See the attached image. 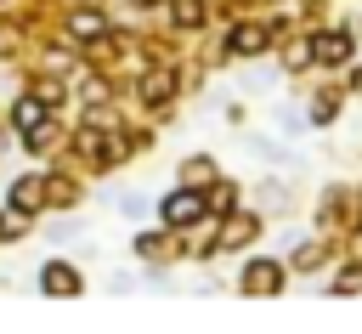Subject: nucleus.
<instances>
[{
  "label": "nucleus",
  "mask_w": 362,
  "mask_h": 334,
  "mask_svg": "<svg viewBox=\"0 0 362 334\" xmlns=\"http://www.w3.org/2000/svg\"><path fill=\"white\" fill-rule=\"evenodd\" d=\"M198 215H204V198H198L192 187L164 198V221H170V226H187V221H198Z\"/></svg>",
  "instance_id": "nucleus-1"
},
{
  "label": "nucleus",
  "mask_w": 362,
  "mask_h": 334,
  "mask_svg": "<svg viewBox=\"0 0 362 334\" xmlns=\"http://www.w3.org/2000/svg\"><path fill=\"white\" fill-rule=\"evenodd\" d=\"M277 283H283V272H277L272 260H255V266L243 272V289H249V294H277Z\"/></svg>",
  "instance_id": "nucleus-2"
},
{
  "label": "nucleus",
  "mask_w": 362,
  "mask_h": 334,
  "mask_svg": "<svg viewBox=\"0 0 362 334\" xmlns=\"http://www.w3.org/2000/svg\"><path fill=\"white\" fill-rule=\"evenodd\" d=\"M74 289H79V272L62 266V260H51L45 266V294H74Z\"/></svg>",
  "instance_id": "nucleus-3"
},
{
  "label": "nucleus",
  "mask_w": 362,
  "mask_h": 334,
  "mask_svg": "<svg viewBox=\"0 0 362 334\" xmlns=\"http://www.w3.org/2000/svg\"><path fill=\"white\" fill-rule=\"evenodd\" d=\"M305 51H317L322 62H345V57H351V40H345V34H322V40H311Z\"/></svg>",
  "instance_id": "nucleus-4"
},
{
  "label": "nucleus",
  "mask_w": 362,
  "mask_h": 334,
  "mask_svg": "<svg viewBox=\"0 0 362 334\" xmlns=\"http://www.w3.org/2000/svg\"><path fill=\"white\" fill-rule=\"evenodd\" d=\"M11 119H17V130H40V125H45V102H40V96H23V102L11 108Z\"/></svg>",
  "instance_id": "nucleus-5"
},
{
  "label": "nucleus",
  "mask_w": 362,
  "mask_h": 334,
  "mask_svg": "<svg viewBox=\"0 0 362 334\" xmlns=\"http://www.w3.org/2000/svg\"><path fill=\"white\" fill-rule=\"evenodd\" d=\"M40 187H45V181H34V175H28V181H17V187H11V209H23V215H34V209H40V198H45Z\"/></svg>",
  "instance_id": "nucleus-6"
},
{
  "label": "nucleus",
  "mask_w": 362,
  "mask_h": 334,
  "mask_svg": "<svg viewBox=\"0 0 362 334\" xmlns=\"http://www.w3.org/2000/svg\"><path fill=\"white\" fill-rule=\"evenodd\" d=\"M266 45V28H255V23H243V28H232V51L238 57H255Z\"/></svg>",
  "instance_id": "nucleus-7"
},
{
  "label": "nucleus",
  "mask_w": 362,
  "mask_h": 334,
  "mask_svg": "<svg viewBox=\"0 0 362 334\" xmlns=\"http://www.w3.org/2000/svg\"><path fill=\"white\" fill-rule=\"evenodd\" d=\"M74 34H79V40L102 34V17H96V11H79V17H74Z\"/></svg>",
  "instance_id": "nucleus-8"
},
{
  "label": "nucleus",
  "mask_w": 362,
  "mask_h": 334,
  "mask_svg": "<svg viewBox=\"0 0 362 334\" xmlns=\"http://www.w3.org/2000/svg\"><path fill=\"white\" fill-rule=\"evenodd\" d=\"M141 91H147V102H164V96H170V74H147Z\"/></svg>",
  "instance_id": "nucleus-9"
},
{
  "label": "nucleus",
  "mask_w": 362,
  "mask_h": 334,
  "mask_svg": "<svg viewBox=\"0 0 362 334\" xmlns=\"http://www.w3.org/2000/svg\"><path fill=\"white\" fill-rule=\"evenodd\" d=\"M198 17H204V11H198V0H181V6H175V23H181V28H192Z\"/></svg>",
  "instance_id": "nucleus-10"
},
{
  "label": "nucleus",
  "mask_w": 362,
  "mask_h": 334,
  "mask_svg": "<svg viewBox=\"0 0 362 334\" xmlns=\"http://www.w3.org/2000/svg\"><path fill=\"white\" fill-rule=\"evenodd\" d=\"M311 119H317V125H328V119H334V102H328V96H322V102H311Z\"/></svg>",
  "instance_id": "nucleus-11"
}]
</instances>
